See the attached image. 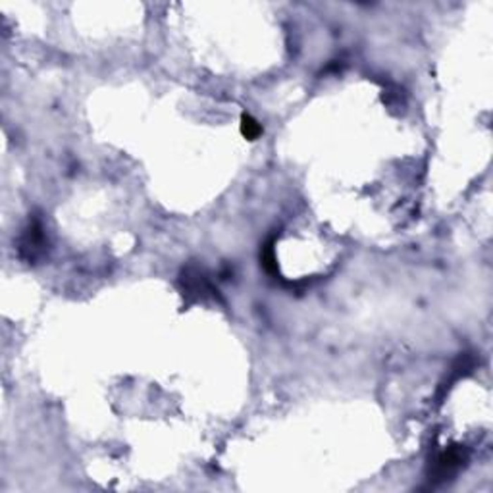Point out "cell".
Masks as SVG:
<instances>
[{
	"instance_id": "6da1fadb",
	"label": "cell",
	"mask_w": 493,
	"mask_h": 493,
	"mask_svg": "<svg viewBox=\"0 0 493 493\" xmlns=\"http://www.w3.org/2000/svg\"><path fill=\"white\" fill-rule=\"evenodd\" d=\"M183 285L189 295H204V293H212V285L208 283V277L204 276L203 272L195 266H189L183 272Z\"/></svg>"
},
{
	"instance_id": "7a4b0ae2",
	"label": "cell",
	"mask_w": 493,
	"mask_h": 493,
	"mask_svg": "<svg viewBox=\"0 0 493 493\" xmlns=\"http://www.w3.org/2000/svg\"><path fill=\"white\" fill-rule=\"evenodd\" d=\"M43 245H44L43 227H41L39 222H35V224H31L30 230H27L25 235H23L20 251H22V254L27 256V261H33V258L37 256V253H41V251H43Z\"/></svg>"
},
{
	"instance_id": "3957f363",
	"label": "cell",
	"mask_w": 493,
	"mask_h": 493,
	"mask_svg": "<svg viewBox=\"0 0 493 493\" xmlns=\"http://www.w3.org/2000/svg\"><path fill=\"white\" fill-rule=\"evenodd\" d=\"M241 133H243V137L249 139V141H256L262 133L261 123L256 122L254 118L249 116V114H243V116H241Z\"/></svg>"
}]
</instances>
